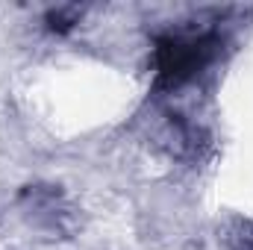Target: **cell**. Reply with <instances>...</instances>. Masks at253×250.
I'll list each match as a JSON object with an SVG mask.
<instances>
[{
	"label": "cell",
	"instance_id": "cell-1",
	"mask_svg": "<svg viewBox=\"0 0 253 250\" xmlns=\"http://www.w3.org/2000/svg\"><path fill=\"white\" fill-rule=\"evenodd\" d=\"M215 33L200 36H162L156 42V77L162 85H180L206 68L218 50Z\"/></svg>",
	"mask_w": 253,
	"mask_h": 250
}]
</instances>
